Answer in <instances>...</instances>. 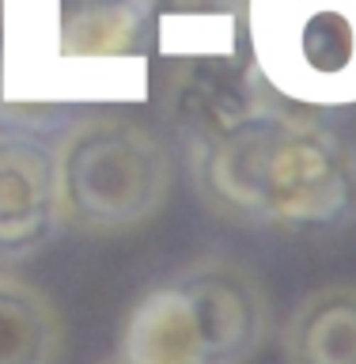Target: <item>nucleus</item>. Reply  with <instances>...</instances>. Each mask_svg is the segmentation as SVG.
<instances>
[{
	"label": "nucleus",
	"mask_w": 356,
	"mask_h": 364,
	"mask_svg": "<svg viewBox=\"0 0 356 364\" xmlns=\"http://www.w3.org/2000/svg\"><path fill=\"white\" fill-rule=\"evenodd\" d=\"M68 0H0V99L8 107H53Z\"/></svg>",
	"instance_id": "obj_7"
},
{
	"label": "nucleus",
	"mask_w": 356,
	"mask_h": 364,
	"mask_svg": "<svg viewBox=\"0 0 356 364\" xmlns=\"http://www.w3.org/2000/svg\"><path fill=\"white\" fill-rule=\"evenodd\" d=\"M250 65L277 99L356 107V0H243Z\"/></svg>",
	"instance_id": "obj_3"
},
{
	"label": "nucleus",
	"mask_w": 356,
	"mask_h": 364,
	"mask_svg": "<svg viewBox=\"0 0 356 364\" xmlns=\"http://www.w3.org/2000/svg\"><path fill=\"white\" fill-rule=\"evenodd\" d=\"M110 364H125V360H110Z\"/></svg>",
	"instance_id": "obj_13"
},
{
	"label": "nucleus",
	"mask_w": 356,
	"mask_h": 364,
	"mask_svg": "<svg viewBox=\"0 0 356 364\" xmlns=\"http://www.w3.org/2000/svg\"><path fill=\"white\" fill-rule=\"evenodd\" d=\"M288 364H356V284H326L292 311Z\"/></svg>",
	"instance_id": "obj_9"
},
{
	"label": "nucleus",
	"mask_w": 356,
	"mask_h": 364,
	"mask_svg": "<svg viewBox=\"0 0 356 364\" xmlns=\"http://www.w3.org/2000/svg\"><path fill=\"white\" fill-rule=\"evenodd\" d=\"M156 50L171 61L239 57V11L235 8L156 11Z\"/></svg>",
	"instance_id": "obj_11"
},
{
	"label": "nucleus",
	"mask_w": 356,
	"mask_h": 364,
	"mask_svg": "<svg viewBox=\"0 0 356 364\" xmlns=\"http://www.w3.org/2000/svg\"><path fill=\"white\" fill-rule=\"evenodd\" d=\"M61 220L80 232H129L171 190V156L156 133L122 114H84L53 144Z\"/></svg>",
	"instance_id": "obj_2"
},
{
	"label": "nucleus",
	"mask_w": 356,
	"mask_h": 364,
	"mask_svg": "<svg viewBox=\"0 0 356 364\" xmlns=\"http://www.w3.org/2000/svg\"><path fill=\"white\" fill-rule=\"evenodd\" d=\"M61 224L53 144L27 129H0V258H27Z\"/></svg>",
	"instance_id": "obj_5"
},
{
	"label": "nucleus",
	"mask_w": 356,
	"mask_h": 364,
	"mask_svg": "<svg viewBox=\"0 0 356 364\" xmlns=\"http://www.w3.org/2000/svg\"><path fill=\"white\" fill-rule=\"evenodd\" d=\"M159 11H193V8H235V0H156Z\"/></svg>",
	"instance_id": "obj_12"
},
{
	"label": "nucleus",
	"mask_w": 356,
	"mask_h": 364,
	"mask_svg": "<svg viewBox=\"0 0 356 364\" xmlns=\"http://www.w3.org/2000/svg\"><path fill=\"white\" fill-rule=\"evenodd\" d=\"M178 284L198 307L209 364H247L261 349L269 334V304L243 266L209 258L182 269Z\"/></svg>",
	"instance_id": "obj_6"
},
{
	"label": "nucleus",
	"mask_w": 356,
	"mask_h": 364,
	"mask_svg": "<svg viewBox=\"0 0 356 364\" xmlns=\"http://www.w3.org/2000/svg\"><path fill=\"white\" fill-rule=\"evenodd\" d=\"M156 0H68L53 73L57 102H144Z\"/></svg>",
	"instance_id": "obj_4"
},
{
	"label": "nucleus",
	"mask_w": 356,
	"mask_h": 364,
	"mask_svg": "<svg viewBox=\"0 0 356 364\" xmlns=\"http://www.w3.org/2000/svg\"><path fill=\"white\" fill-rule=\"evenodd\" d=\"M118 360L125 364H209L201 318L190 292L171 277L144 292L122 326Z\"/></svg>",
	"instance_id": "obj_8"
},
{
	"label": "nucleus",
	"mask_w": 356,
	"mask_h": 364,
	"mask_svg": "<svg viewBox=\"0 0 356 364\" xmlns=\"http://www.w3.org/2000/svg\"><path fill=\"white\" fill-rule=\"evenodd\" d=\"M273 95L232 129L190 144L201 198L220 216L273 228H338L356 216V152Z\"/></svg>",
	"instance_id": "obj_1"
},
{
	"label": "nucleus",
	"mask_w": 356,
	"mask_h": 364,
	"mask_svg": "<svg viewBox=\"0 0 356 364\" xmlns=\"http://www.w3.org/2000/svg\"><path fill=\"white\" fill-rule=\"evenodd\" d=\"M61 338L50 296L16 273H0V364H53Z\"/></svg>",
	"instance_id": "obj_10"
}]
</instances>
